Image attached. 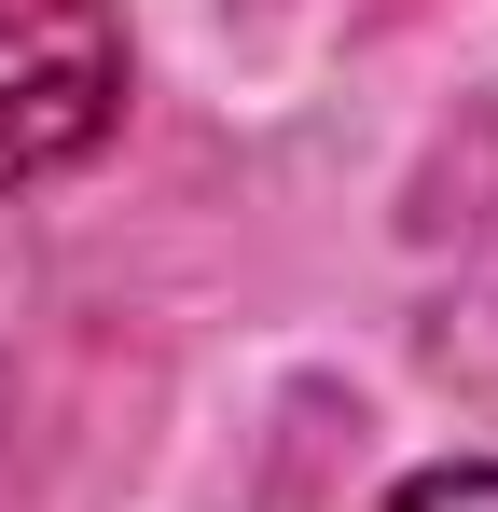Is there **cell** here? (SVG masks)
Here are the masks:
<instances>
[{"label":"cell","mask_w":498,"mask_h":512,"mask_svg":"<svg viewBox=\"0 0 498 512\" xmlns=\"http://www.w3.org/2000/svg\"><path fill=\"white\" fill-rule=\"evenodd\" d=\"M125 111V28L111 0H0V180L97 153Z\"/></svg>","instance_id":"obj_1"},{"label":"cell","mask_w":498,"mask_h":512,"mask_svg":"<svg viewBox=\"0 0 498 512\" xmlns=\"http://www.w3.org/2000/svg\"><path fill=\"white\" fill-rule=\"evenodd\" d=\"M388 512H498V471H485V457H457V471H415Z\"/></svg>","instance_id":"obj_2"}]
</instances>
